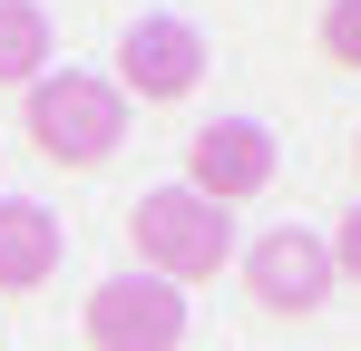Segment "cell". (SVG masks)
Listing matches in <instances>:
<instances>
[{"label":"cell","mask_w":361,"mask_h":351,"mask_svg":"<svg viewBox=\"0 0 361 351\" xmlns=\"http://www.w3.org/2000/svg\"><path fill=\"white\" fill-rule=\"evenodd\" d=\"M127 234H137V264H147L157 283H205V273H225V254H235V215L205 205L195 185H147V195L127 205Z\"/></svg>","instance_id":"1"},{"label":"cell","mask_w":361,"mask_h":351,"mask_svg":"<svg viewBox=\"0 0 361 351\" xmlns=\"http://www.w3.org/2000/svg\"><path fill=\"white\" fill-rule=\"evenodd\" d=\"M30 108H20V127H30V147L49 156V166H108L127 137V98L108 88V78H88V68H59V78H39V88H20Z\"/></svg>","instance_id":"2"},{"label":"cell","mask_w":361,"mask_h":351,"mask_svg":"<svg viewBox=\"0 0 361 351\" xmlns=\"http://www.w3.org/2000/svg\"><path fill=\"white\" fill-rule=\"evenodd\" d=\"M185 342V292L157 273H108L88 292V351H176Z\"/></svg>","instance_id":"3"},{"label":"cell","mask_w":361,"mask_h":351,"mask_svg":"<svg viewBox=\"0 0 361 351\" xmlns=\"http://www.w3.org/2000/svg\"><path fill=\"white\" fill-rule=\"evenodd\" d=\"M195 78H205V30H185V20H137L118 39V98H137V108H176V98H195Z\"/></svg>","instance_id":"4"},{"label":"cell","mask_w":361,"mask_h":351,"mask_svg":"<svg viewBox=\"0 0 361 351\" xmlns=\"http://www.w3.org/2000/svg\"><path fill=\"white\" fill-rule=\"evenodd\" d=\"M185 185H195L205 205H244V195H264V185H274V137H264L254 117H215V127H195V137H185Z\"/></svg>","instance_id":"5"},{"label":"cell","mask_w":361,"mask_h":351,"mask_svg":"<svg viewBox=\"0 0 361 351\" xmlns=\"http://www.w3.org/2000/svg\"><path fill=\"white\" fill-rule=\"evenodd\" d=\"M244 292L264 302V312H322V292H332V254H322V234L302 225H274L264 244H244Z\"/></svg>","instance_id":"6"},{"label":"cell","mask_w":361,"mask_h":351,"mask_svg":"<svg viewBox=\"0 0 361 351\" xmlns=\"http://www.w3.org/2000/svg\"><path fill=\"white\" fill-rule=\"evenodd\" d=\"M59 215L49 205H30V195H10L0 205V292H39L49 273H59Z\"/></svg>","instance_id":"7"},{"label":"cell","mask_w":361,"mask_h":351,"mask_svg":"<svg viewBox=\"0 0 361 351\" xmlns=\"http://www.w3.org/2000/svg\"><path fill=\"white\" fill-rule=\"evenodd\" d=\"M39 78H49V10L0 0V88H39Z\"/></svg>","instance_id":"8"},{"label":"cell","mask_w":361,"mask_h":351,"mask_svg":"<svg viewBox=\"0 0 361 351\" xmlns=\"http://www.w3.org/2000/svg\"><path fill=\"white\" fill-rule=\"evenodd\" d=\"M322 58L332 68H361V0H332L322 10Z\"/></svg>","instance_id":"9"},{"label":"cell","mask_w":361,"mask_h":351,"mask_svg":"<svg viewBox=\"0 0 361 351\" xmlns=\"http://www.w3.org/2000/svg\"><path fill=\"white\" fill-rule=\"evenodd\" d=\"M322 254H332V273H352V283H361V205H352V215H342V234H332Z\"/></svg>","instance_id":"10"}]
</instances>
